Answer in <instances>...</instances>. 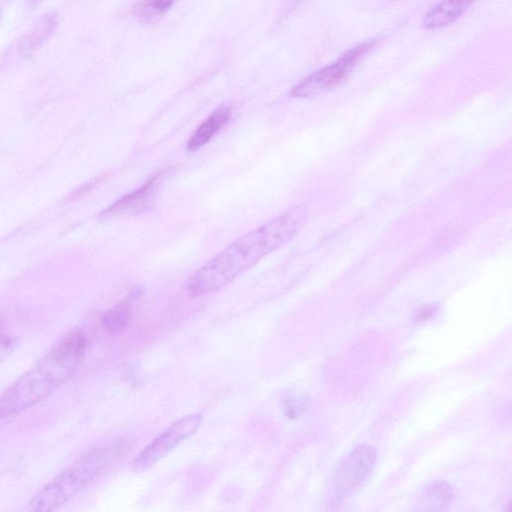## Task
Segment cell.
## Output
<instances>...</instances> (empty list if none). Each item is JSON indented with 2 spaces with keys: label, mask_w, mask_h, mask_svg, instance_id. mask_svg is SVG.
Segmentation results:
<instances>
[{
  "label": "cell",
  "mask_w": 512,
  "mask_h": 512,
  "mask_svg": "<svg viewBox=\"0 0 512 512\" xmlns=\"http://www.w3.org/2000/svg\"><path fill=\"white\" fill-rule=\"evenodd\" d=\"M376 462V451L367 444L353 448L336 469L330 483L329 496L338 503L357 492L368 479Z\"/></svg>",
  "instance_id": "obj_4"
},
{
  "label": "cell",
  "mask_w": 512,
  "mask_h": 512,
  "mask_svg": "<svg viewBox=\"0 0 512 512\" xmlns=\"http://www.w3.org/2000/svg\"><path fill=\"white\" fill-rule=\"evenodd\" d=\"M111 456L106 448L86 452L30 498L29 510L51 512L61 508L101 473Z\"/></svg>",
  "instance_id": "obj_3"
},
{
  "label": "cell",
  "mask_w": 512,
  "mask_h": 512,
  "mask_svg": "<svg viewBox=\"0 0 512 512\" xmlns=\"http://www.w3.org/2000/svg\"><path fill=\"white\" fill-rule=\"evenodd\" d=\"M231 108L227 105H221L216 108L209 117L200 124L187 142V150L196 151L221 129L230 119Z\"/></svg>",
  "instance_id": "obj_9"
},
{
  "label": "cell",
  "mask_w": 512,
  "mask_h": 512,
  "mask_svg": "<svg viewBox=\"0 0 512 512\" xmlns=\"http://www.w3.org/2000/svg\"><path fill=\"white\" fill-rule=\"evenodd\" d=\"M373 45L374 42L358 45L347 51L335 62L312 72L292 88L291 95L297 98H309L331 90L346 78L358 60Z\"/></svg>",
  "instance_id": "obj_5"
},
{
  "label": "cell",
  "mask_w": 512,
  "mask_h": 512,
  "mask_svg": "<svg viewBox=\"0 0 512 512\" xmlns=\"http://www.w3.org/2000/svg\"><path fill=\"white\" fill-rule=\"evenodd\" d=\"M453 488L445 481H437L427 486L418 502L417 510H442L453 498Z\"/></svg>",
  "instance_id": "obj_10"
},
{
  "label": "cell",
  "mask_w": 512,
  "mask_h": 512,
  "mask_svg": "<svg viewBox=\"0 0 512 512\" xmlns=\"http://www.w3.org/2000/svg\"><path fill=\"white\" fill-rule=\"evenodd\" d=\"M436 309L437 307L434 304L422 306L417 311H415L414 320L426 321L435 314Z\"/></svg>",
  "instance_id": "obj_16"
},
{
  "label": "cell",
  "mask_w": 512,
  "mask_h": 512,
  "mask_svg": "<svg viewBox=\"0 0 512 512\" xmlns=\"http://www.w3.org/2000/svg\"><path fill=\"white\" fill-rule=\"evenodd\" d=\"M474 0H442L431 8L422 21V27L436 30L446 27L458 19Z\"/></svg>",
  "instance_id": "obj_8"
},
{
  "label": "cell",
  "mask_w": 512,
  "mask_h": 512,
  "mask_svg": "<svg viewBox=\"0 0 512 512\" xmlns=\"http://www.w3.org/2000/svg\"><path fill=\"white\" fill-rule=\"evenodd\" d=\"M202 420L200 413H193L173 422L137 455L132 462L133 470L142 472L156 464L178 444L192 436Z\"/></svg>",
  "instance_id": "obj_6"
},
{
  "label": "cell",
  "mask_w": 512,
  "mask_h": 512,
  "mask_svg": "<svg viewBox=\"0 0 512 512\" xmlns=\"http://www.w3.org/2000/svg\"><path fill=\"white\" fill-rule=\"evenodd\" d=\"M56 25V15L48 13L44 15L38 23L34 26L31 32H28L23 40L20 41V50L24 53H29L36 49L42 42H44Z\"/></svg>",
  "instance_id": "obj_11"
},
{
  "label": "cell",
  "mask_w": 512,
  "mask_h": 512,
  "mask_svg": "<svg viewBox=\"0 0 512 512\" xmlns=\"http://www.w3.org/2000/svg\"><path fill=\"white\" fill-rule=\"evenodd\" d=\"M87 338L77 332L60 342L0 396V419L10 420L63 386L78 370Z\"/></svg>",
  "instance_id": "obj_2"
},
{
  "label": "cell",
  "mask_w": 512,
  "mask_h": 512,
  "mask_svg": "<svg viewBox=\"0 0 512 512\" xmlns=\"http://www.w3.org/2000/svg\"><path fill=\"white\" fill-rule=\"evenodd\" d=\"M309 405V398L298 396L288 399L284 404V414L290 419H296L301 416Z\"/></svg>",
  "instance_id": "obj_13"
},
{
  "label": "cell",
  "mask_w": 512,
  "mask_h": 512,
  "mask_svg": "<svg viewBox=\"0 0 512 512\" xmlns=\"http://www.w3.org/2000/svg\"><path fill=\"white\" fill-rule=\"evenodd\" d=\"M174 2L175 0H145L141 4L139 12L141 14H145L146 12H148V14H163L171 8Z\"/></svg>",
  "instance_id": "obj_14"
},
{
  "label": "cell",
  "mask_w": 512,
  "mask_h": 512,
  "mask_svg": "<svg viewBox=\"0 0 512 512\" xmlns=\"http://www.w3.org/2000/svg\"><path fill=\"white\" fill-rule=\"evenodd\" d=\"M130 322V307L127 302L115 305L107 310L101 318L103 327L111 335L123 333Z\"/></svg>",
  "instance_id": "obj_12"
},
{
  "label": "cell",
  "mask_w": 512,
  "mask_h": 512,
  "mask_svg": "<svg viewBox=\"0 0 512 512\" xmlns=\"http://www.w3.org/2000/svg\"><path fill=\"white\" fill-rule=\"evenodd\" d=\"M16 347V340L6 334H0V365L13 352Z\"/></svg>",
  "instance_id": "obj_15"
},
{
  "label": "cell",
  "mask_w": 512,
  "mask_h": 512,
  "mask_svg": "<svg viewBox=\"0 0 512 512\" xmlns=\"http://www.w3.org/2000/svg\"><path fill=\"white\" fill-rule=\"evenodd\" d=\"M168 170L162 171L147 180L141 187L126 194L107 207L99 215L101 218H111L119 215L133 216L148 209L152 204L161 181Z\"/></svg>",
  "instance_id": "obj_7"
},
{
  "label": "cell",
  "mask_w": 512,
  "mask_h": 512,
  "mask_svg": "<svg viewBox=\"0 0 512 512\" xmlns=\"http://www.w3.org/2000/svg\"><path fill=\"white\" fill-rule=\"evenodd\" d=\"M308 208L296 206L238 237L186 281L193 296L216 292L290 240L305 224Z\"/></svg>",
  "instance_id": "obj_1"
}]
</instances>
